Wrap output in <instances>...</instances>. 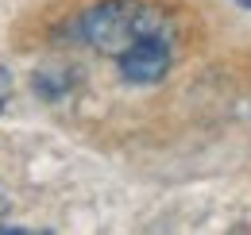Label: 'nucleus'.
<instances>
[{
  "label": "nucleus",
  "mask_w": 251,
  "mask_h": 235,
  "mask_svg": "<svg viewBox=\"0 0 251 235\" xmlns=\"http://www.w3.org/2000/svg\"><path fill=\"white\" fill-rule=\"evenodd\" d=\"M77 35L131 85H155L174 66V20L147 0H100L81 12Z\"/></svg>",
  "instance_id": "obj_1"
},
{
  "label": "nucleus",
  "mask_w": 251,
  "mask_h": 235,
  "mask_svg": "<svg viewBox=\"0 0 251 235\" xmlns=\"http://www.w3.org/2000/svg\"><path fill=\"white\" fill-rule=\"evenodd\" d=\"M4 208H8V205H4V193H0V216H4Z\"/></svg>",
  "instance_id": "obj_4"
},
{
  "label": "nucleus",
  "mask_w": 251,
  "mask_h": 235,
  "mask_svg": "<svg viewBox=\"0 0 251 235\" xmlns=\"http://www.w3.org/2000/svg\"><path fill=\"white\" fill-rule=\"evenodd\" d=\"M236 4H244V8H248V12H251V0H236Z\"/></svg>",
  "instance_id": "obj_5"
},
{
  "label": "nucleus",
  "mask_w": 251,
  "mask_h": 235,
  "mask_svg": "<svg viewBox=\"0 0 251 235\" xmlns=\"http://www.w3.org/2000/svg\"><path fill=\"white\" fill-rule=\"evenodd\" d=\"M74 85H77V77L66 73V70H39L35 73V93L47 96V100H62Z\"/></svg>",
  "instance_id": "obj_2"
},
{
  "label": "nucleus",
  "mask_w": 251,
  "mask_h": 235,
  "mask_svg": "<svg viewBox=\"0 0 251 235\" xmlns=\"http://www.w3.org/2000/svg\"><path fill=\"white\" fill-rule=\"evenodd\" d=\"M8 100H12V73L0 66V112L8 108Z\"/></svg>",
  "instance_id": "obj_3"
}]
</instances>
